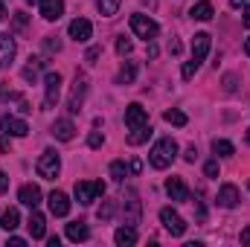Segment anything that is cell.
<instances>
[{
    "label": "cell",
    "mask_w": 250,
    "mask_h": 247,
    "mask_svg": "<svg viewBox=\"0 0 250 247\" xmlns=\"http://www.w3.org/2000/svg\"><path fill=\"white\" fill-rule=\"evenodd\" d=\"M0 128H3V134H9V137H26L29 134V125L23 123V120H18V117H3L0 120Z\"/></svg>",
    "instance_id": "obj_12"
},
{
    "label": "cell",
    "mask_w": 250,
    "mask_h": 247,
    "mask_svg": "<svg viewBox=\"0 0 250 247\" xmlns=\"http://www.w3.org/2000/svg\"><path fill=\"white\" fill-rule=\"evenodd\" d=\"M146 123H148V111H146L143 105L131 102V105L125 108V125H128V128H137V125H146Z\"/></svg>",
    "instance_id": "obj_13"
},
{
    "label": "cell",
    "mask_w": 250,
    "mask_h": 247,
    "mask_svg": "<svg viewBox=\"0 0 250 247\" xmlns=\"http://www.w3.org/2000/svg\"><path fill=\"white\" fill-rule=\"evenodd\" d=\"M114 242H117L120 247H131V245H137V227H128V224L117 227V233H114Z\"/></svg>",
    "instance_id": "obj_21"
},
{
    "label": "cell",
    "mask_w": 250,
    "mask_h": 247,
    "mask_svg": "<svg viewBox=\"0 0 250 247\" xmlns=\"http://www.w3.org/2000/svg\"><path fill=\"white\" fill-rule=\"evenodd\" d=\"M15 53H18L15 38L12 35H0V67H9L12 59H15Z\"/></svg>",
    "instance_id": "obj_17"
},
{
    "label": "cell",
    "mask_w": 250,
    "mask_h": 247,
    "mask_svg": "<svg viewBox=\"0 0 250 247\" xmlns=\"http://www.w3.org/2000/svg\"><path fill=\"white\" fill-rule=\"evenodd\" d=\"M35 169H38V175H41L44 181H56L59 172H62V157H59L56 151H44V154L38 157Z\"/></svg>",
    "instance_id": "obj_7"
},
{
    "label": "cell",
    "mask_w": 250,
    "mask_h": 247,
    "mask_svg": "<svg viewBox=\"0 0 250 247\" xmlns=\"http://www.w3.org/2000/svg\"><path fill=\"white\" fill-rule=\"evenodd\" d=\"M41 67H44L41 59H29V64L23 67V79H26V82H35V79H38V73H41Z\"/></svg>",
    "instance_id": "obj_29"
},
{
    "label": "cell",
    "mask_w": 250,
    "mask_h": 247,
    "mask_svg": "<svg viewBox=\"0 0 250 247\" xmlns=\"http://www.w3.org/2000/svg\"><path fill=\"white\" fill-rule=\"evenodd\" d=\"M18 201H21V204H26L29 209H35V206L41 204V189H38L35 184L21 186V192H18Z\"/></svg>",
    "instance_id": "obj_15"
},
{
    "label": "cell",
    "mask_w": 250,
    "mask_h": 247,
    "mask_svg": "<svg viewBox=\"0 0 250 247\" xmlns=\"http://www.w3.org/2000/svg\"><path fill=\"white\" fill-rule=\"evenodd\" d=\"M239 201H242V195H239V186L236 184H224L218 189V206L233 209V206H239Z\"/></svg>",
    "instance_id": "obj_11"
},
{
    "label": "cell",
    "mask_w": 250,
    "mask_h": 247,
    "mask_svg": "<svg viewBox=\"0 0 250 247\" xmlns=\"http://www.w3.org/2000/svg\"><path fill=\"white\" fill-rule=\"evenodd\" d=\"M157 56V44L154 41H148V59H154Z\"/></svg>",
    "instance_id": "obj_42"
},
{
    "label": "cell",
    "mask_w": 250,
    "mask_h": 247,
    "mask_svg": "<svg viewBox=\"0 0 250 247\" xmlns=\"http://www.w3.org/2000/svg\"><path fill=\"white\" fill-rule=\"evenodd\" d=\"M212 151L218 157H230V154H236V145L230 140H212Z\"/></svg>",
    "instance_id": "obj_28"
},
{
    "label": "cell",
    "mask_w": 250,
    "mask_h": 247,
    "mask_svg": "<svg viewBox=\"0 0 250 247\" xmlns=\"http://www.w3.org/2000/svg\"><path fill=\"white\" fill-rule=\"evenodd\" d=\"M99 56H102V47H90V50H87V56H84V62H87V64H96V59H99Z\"/></svg>",
    "instance_id": "obj_36"
},
{
    "label": "cell",
    "mask_w": 250,
    "mask_h": 247,
    "mask_svg": "<svg viewBox=\"0 0 250 247\" xmlns=\"http://www.w3.org/2000/svg\"><path fill=\"white\" fill-rule=\"evenodd\" d=\"M102 143H105V134H102V131H90V137H87V145H90V148H99Z\"/></svg>",
    "instance_id": "obj_33"
},
{
    "label": "cell",
    "mask_w": 250,
    "mask_h": 247,
    "mask_svg": "<svg viewBox=\"0 0 250 247\" xmlns=\"http://www.w3.org/2000/svg\"><path fill=\"white\" fill-rule=\"evenodd\" d=\"M175 157H178V143H175L172 137H163V140L154 143V148H151V154H148V163H151L154 169H169Z\"/></svg>",
    "instance_id": "obj_2"
},
{
    "label": "cell",
    "mask_w": 250,
    "mask_h": 247,
    "mask_svg": "<svg viewBox=\"0 0 250 247\" xmlns=\"http://www.w3.org/2000/svg\"><path fill=\"white\" fill-rule=\"evenodd\" d=\"M26 227H29V236H32V239H44V236H47V218L38 212V206L32 209V215H29V224H26Z\"/></svg>",
    "instance_id": "obj_18"
},
{
    "label": "cell",
    "mask_w": 250,
    "mask_h": 247,
    "mask_svg": "<svg viewBox=\"0 0 250 247\" xmlns=\"http://www.w3.org/2000/svg\"><path fill=\"white\" fill-rule=\"evenodd\" d=\"M128 172H131V169L125 166V160H114V163H111V178H114V181L123 184L125 178H128Z\"/></svg>",
    "instance_id": "obj_31"
},
{
    "label": "cell",
    "mask_w": 250,
    "mask_h": 247,
    "mask_svg": "<svg viewBox=\"0 0 250 247\" xmlns=\"http://www.w3.org/2000/svg\"><path fill=\"white\" fill-rule=\"evenodd\" d=\"M50 131H53V137L62 140V143H70V140L76 137V125H73V120H56Z\"/></svg>",
    "instance_id": "obj_14"
},
{
    "label": "cell",
    "mask_w": 250,
    "mask_h": 247,
    "mask_svg": "<svg viewBox=\"0 0 250 247\" xmlns=\"http://www.w3.org/2000/svg\"><path fill=\"white\" fill-rule=\"evenodd\" d=\"M148 137H151V123L137 125V128H131V131H128V145H143Z\"/></svg>",
    "instance_id": "obj_23"
},
{
    "label": "cell",
    "mask_w": 250,
    "mask_h": 247,
    "mask_svg": "<svg viewBox=\"0 0 250 247\" xmlns=\"http://www.w3.org/2000/svg\"><path fill=\"white\" fill-rule=\"evenodd\" d=\"M166 192L172 201H189V189L184 184V178H169L166 181Z\"/></svg>",
    "instance_id": "obj_19"
},
{
    "label": "cell",
    "mask_w": 250,
    "mask_h": 247,
    "mask_svg": "<svg viewBox=\"0 0 250 247\" xmlns=\"http://www.w3.org/2000/svg\"><path fill=\"white\" fill-rule=\"evenodd\" d=\"M209 44H212V35H209V32H198V35L192 38V59H189V62L184 64V70H181L184 79H192V76L198 73L201 62H204L207 53H209Z\"/></svg>",
    "instance_id": "obj_1"
},
{
    "label": "cell",
    "mask_w": 250,
    "mask_h": 247,
    "mask_svg": "<svg viewBox=\"0 0 250 247\" xmlns=\"http://www.w3.org/2000/svg\"><path fill=\"white\" fill-rule=\"evenodd\" d=\"M242 245H250V227L242 230Z\"/></svg>",
    "instance_id": "obj_43"
},
{
    "label": "cell",
    "mask_w": 250,
    "mask_h": 247,
    "mask_svg": "<svg viewBox=\"0 0 250 247\" xmlns=\"http://www.w3.org/2000/svg\"><path fill=\"white\" fill-rule=\"evenodd\" d=\"M224 82H227V84H224V90H227V93H233V90H236V76H227Z\"/></svg>",
    "instance_id": "obj_40"
},
{
    "label": "cell",
    "mask_w": 250,
    "mask_h": 247,
    "mask_svg": "<svg viewBox=\"0 0 250 247\" xmlns=\"http://www.w3.org/2000/svg\"><path fill=\"white\" fill-rule=\"evenodd\" d=\"M70 38L73 41H79V44H84V41H90V35H93V26H90V21L87 18H76V21H70Z\"/></svg>",
    "instance_id": "obj_10"
},
{
    "label": "cell",
    "mask_w": 250,
    "mask_h": 247,
    "mask_svg": "<svg viewBox=\"0 0 250 247\" xmlns=\"http://www.w3.org/2000/svg\"><path fill=\"white\" fill-rule=\"evenodd\" d=\"M248 189H250V184H248Z\"/></svg>",
    "instance_id": "obj_51"
},
{
    "label": "cell",
    "mask_w": 250,
    "mask_h": 247,
    "mask_svg": "<svg viewBox=\"0 0 250 247\" xmlns=\"http://www.w3.org/2000/svg\"><path fill=\"white\" fill-rule=\"evenodd\" d=\"M140 215H143L140 195H137L134 189H125V192H123V224L137 227V224H140Z\"/></svg>",
    "instance_id": "obj_3"
},
{
    "label": "cell",
    "mask_w": 250,
    "mask_h": 247,
    "mask_svg": "<svg viewBox=\"0 0 250 247\" xmlns=\"http://www.w3.org/2000/svg\"><path fill=\"white\" fill-rule=\"evenodd\" d=\"M105 195V184L102 181H79L76 184V201L82 206H90L93 201H99Z\"/></svg>",
    "instance_id": "obj_5"
},
{
    "label": "cell",
    "mask_w": 250,
    "mask_h": 247,
    "mask_svg": "<svg viewBox=\"0 0 250 247\" xmlns=\"http://www.w3.org/2000/svg\"><path fill=\"white\" fill-rule=\"evenodd\" d=\"M163 120H166L169 125H178V128H184V125L189 123V120H187V114H184V111H178V108L166 111V114H163Z\"/></svg>",
    "instance_id": "obj_30"
},
{
    "label": "cell",
    "mask_w": 250,
    "mask_h": 247,
    "mask_svg": "<svg viewBox=\"0 0 250 247\" xmlns=\"http://www.w3.org/2000/svg\"><path fill=\"white\" fill-rule=\"evenodd\" d=\"M131 50H134V41H131V38H125V35L123 38H117V53H120L123 59L125 56H131Z\"/></svg>",
    "instance_id": "obj_32"
},
{
    "label": "cell",
    "mask_w": 250,
    "mask_h": 247,
    "mask_svg": "<svg viewBox=\"0 0 250 247\" xmlns=\"http://www.w3.org/2000/svg\"><path fill=\"white\" fill-rule=\"evenodd\" d=\"M6 189H9V175L0 172V192H6Z\"/></svg>",
    "instance_id": "obj_41"
},
{
    "label": "cell",
    "mask_w": 250,
    "mask_h": 247,
    "mask_svg": "<svg viewBox=\"0 0 250 247\" xmlns=\"http://www.w3.org/2000/svg\"><path fill=\"white\" fill-rule=\"evenodd\" d=\"M131 32H134L137 38L154 41V38H157V32H160V26H157L148 15H131Z\"/></svg>",
    "instance_id": "obj_8"
},
{
    "label": "cell",
    "mask_w": 250,
    "mask_h": 247,
    "mask_svg": "<svg viewBox=\"0 0 250 247\" xmlns=\"http://www.w3.org/2000/svg\"><path fill=\"white\" fill-rule=\"evenodd\" d=\"M64 15V0H41V18L44 21H59Z\"/></svg>",
    "instance_id": "obj_20"
},
{
    "label": "cell",
    "mask_w": 250,
    "mask_h": 247,
    "mask_svg": "<svg viewBox=\"0 0 250 247\" xmlns=\"http://www.w3.org/2000/svg\"><path fill=\"white\" fill-rule=\"evenodd\" d=\"M184 157H187L189 163H195V160H198V148H195V145H189V148H187V154H184Z\"/></svg>",
    "instance_id": "obj_39"
},
{
    "label": "cell",
    "mask_w": 250,
    "mask_h": 247,
    "mask_svg": "<svg viewBox=\"0 0 250 247\" xmlns=\"http://www.w3.org/2000/svg\"><path fill=\"white\" fill-rule=\"evenodd\" d=\"M44 50H47V53H59V50H62V41H59V38H53V35H50V38H47V41H44Z\"/></svg>",
    "instance_id": "obj_35"
},
{
    "label": "cell",
    "mask_w": 250,
    "mask_h": 247,
    "mask_svg": "<svg viewBox=\"0 0 250 247\" xmlns=\"http://www.w3.org/2000/svg\"><path fill=\"white\" fill-rule=\"evenodd\" d=\"M245 53H248V56H250V38H248V41H245Z\"/></svg>",
    "instance_id": "obj_48"
},
{
    "label": "cell",
    "mask_w": 250,
    "mask_h": 247,
    "mask_svg": "<svg viewBox=\"0 0 250 247\" xmlns=\"http://www.w3.org/2000/svg\"><path fill=\"white\" fill-rule=\"evenodd\" d=\"M50 212L53 215H59V218H64L67 212H70V198L64 195V192H50Z\"/></svg>",
    "instance_id": "obj_16"
},
{
    "label": "cell",
    "mask_w": 250,
    "mask_h": 247,
    "mask_svg": "<svg viewBox=\"0 0 250 247\" xmlns=\"http://www.w3.org/2000/svg\"><path fill=\"white\" fill-rule=\"evenodd\" d=\"M204 172H207V178H218V160H209L204 166Z\"/></svg>",
    "instance_id": "obj_37"
},
{
    "label": "cell",
    "mask_w": 250,
    "mask_h": 247,
    "mask_svg": "<svg viewBox=\"0 0 250 247\" xmlns=\"http://www.w3.org/2000/svg\"><path fill=\"white\" fill-rule=\"evenodd\" d=\"M169 53H172V56H178V53H181V44H178V41H172V47H169Z\"/></svg>",
    "instance_id": "obj_44"
},
{
    "label": "cell",
    "mask_w": 250,
    "mask_h": 247,
    "mask_svg": "<svg viewBox=\"0 0 250 247\" xmlns=\"http://www.w3.org/2000/svg\"><path fill=\"white\" fill-rule=\"evenodd\" d=\"M84 96H87V76L84 73H76L73 87H70V96H67V111L70 114H79L84 108Z\"/></svg>",
    "instance_id": "obj_4"
},
{
    "label": "cell",
    "mask_w": 250,
    "mask_h": 247,
    "mask_svg": "<svg viewBox=\"0 0 250 247\" xmlns=\"http://www.w3.org/2000/svg\"><path fill=\"white\" fill-rule=\"evenodd\" d=\"M245 3H248V0H230V6H233V9H239V6H245Z\"/></svg>",
    "instance_id": "obj_46"
},
{
    "label": "cell",
    "mask_w": 250,
    "mask_h": 247,
    "mask_svg": "<svg viewBox=\"0 0 250 247\" xmlns=\"http://www.w3.org/2000/svg\"><path fill=\"white\" fill-rule=\"evenodd\" d=\"M242 21H245V26H248V29H250V6H248V9H245V18H242Z\"/></svg>",
    "instance_id": "obj_45"
},
{
    "label": "cell",
    "mask_w": 250,
    "mask_h": 247,
    "mask_svg": "<svg viewBox=\"0 0 250 247\" xmlns=\"http://www.w3.org/2000/svg\"><path fill=\"white\" fill-rule=\"evenodd\" d=\"M59 96H62V73L47 70L44 73V108H56Z\"/></svg>",
    "instance_id": "obj_6"
},
{
    "label": "cell",
    "mask_w": 250,
    "mask_h": 247,
    "mask_svg": "<svg viewBox=\"0 0 250 247\" xmlns=\"http://www.w3.org/2000/svg\"><path fill=\"white\" fill-rule=\"evenodd\" d=\"M111 215H114V201H105V204L99 206V218H102V221H108Z\"/></svg>",
    "instance_id": "obj_34"
},
{
    "label": "cell",
    "mask_w": 250,
    "mask_h": 247,
    "mask_svg": "<svg viewBox=\"0 0 250 247\" xmlns=\"http://www.w3.org/2000/svg\"><path fill=\"white\" fill-rule=\"evenodd\" d=\"M18 224H21V212H18L15 206H9V209H6V212L0 215V227H3L6 233H12V230H15Z\"/></svg>",
    "instance_id": "obj_25"
},
{
    "label": "cell",
    "mask_w": 250,
    "mask_h": 247,
    "mask_svg": "<svg viewBox=\"0 0 250 247\" xmlns=\"http://www.w3.org/2000/svg\"><path fill=\"white\" fill-rule=\"evenodd\" d=\"M0 151H3V154H9V151H12V140H9V134H3V137H0Z\"/></svg>",
    "instance_id": "obj_38"
},
{
    "label": "cell",
    "mask_w": 250,
    "mask_h": 247,
    "mask_svg": "<svg viewBox=\"0 0 250 247\" xmlns=\"http://www.w3.org/2000/svg\"><path fill=\"white\" fill-rule=\"evenodd\" d=\"M160 221H163L166 233H172V236H184V233H187V221H184L172 206H163V209H160Z\"/></svg>",
    "instance_id": "obj_9"
},
{
    "label": "cell",
    "mask_w": 250,
    "mask_h": 247,
    "mask_svg": "<svg viewBox=\"0 0 250 247\" xmlns=\"http://www.w3.org/2000/svg\"><path fill=\"white\" fill-rule=\"evenodd\" d=\"M248 145H250V128H248Z\"/></svg>",
    "instance_id": "obj_49"
},
{
    "label": "cell",
    "mask_w": 250,
    "mask_h": 247,
    "mask_svg": "<svg viewBox=\"0 0 250 247\" xmlns=\"http://www.w3.org/2000/svg\"><path fill=\"white\" fill-rule=\"evenodd\" d=\"M189 15H192L195 21H212V15H215V12H212V3H209V0H201V3H195V6H192V12H189Z\"/></svg>",
    "instance_id": "obj_24"
},
{
    "label": "cell",
    "mask_w": 250,
    "mask_h": 247,
    "mask_svg": "<svg viewBox=\"0 0 250 247\" xmlns=\"http://www.w3.org/2000/svg\"><path fill=\"white\" fill-rule=\"evenodd\" d=\"M3 18H6V6L0 3V21H3Z\"/></svg>",
    "instance_id": "obj_47"
},
{
    "label": "cell",
    "mask_w": 250,
    "mask_h": 247,
    "mask_svg": "<svg viewBox=\"0 0 250 247\" xmlns=\"http://www.w3.org/2000/svg\"><path fill=\"white\" fill-rule=\"evenodd\" d=\"M26 3H41V0H26Z\"/></svg>",
    "instance_id": "obj_50"
},
{
    "label": "cell",
    "mask_w": 250,
    "mask_h": 247,
    "mask_svg": "<svg viewBox=\"0 0 250 247\" xmlns=\"http://www.w3.org/2000/svg\"><path fill=\"white\" fill-rule=\"evenodd\" d=\"M67 239L70 242H87L90 239V227L84 221H73V224H67Z\"/></svg>",
    "instance_id": "obj_22"
},
{
    "label": "cell",
    "mask_w": 250,
    "mask_h": 247,
    "mask_svg": "<svg viewBox=\"0 0 250 247\" xmlns=\"http://www.w3.org/2000/svg\"><path fill=\"white\" fill-rule=\"evenodd\" d=\"M134 79H137V62H123L117 73V84H131Z\"/></svg>",
    "instance_id": "obj_26"
},
{
    "label": "cell",
    "mask_w": 250,
    "mask_h": 247,
    "mask_svg": "<svg viewBox=\"0 0 250 247\" xmlns=\"http://www.w3.org/2000/svg\"><path fill=\"white\" fill-rule=\"evenodd\" d=\"M120 3H123V0H96V9H99L102 18H114V15L120 12Z\"/></svg>",
    "instance_id": "obj_27"
}]
</instances>
